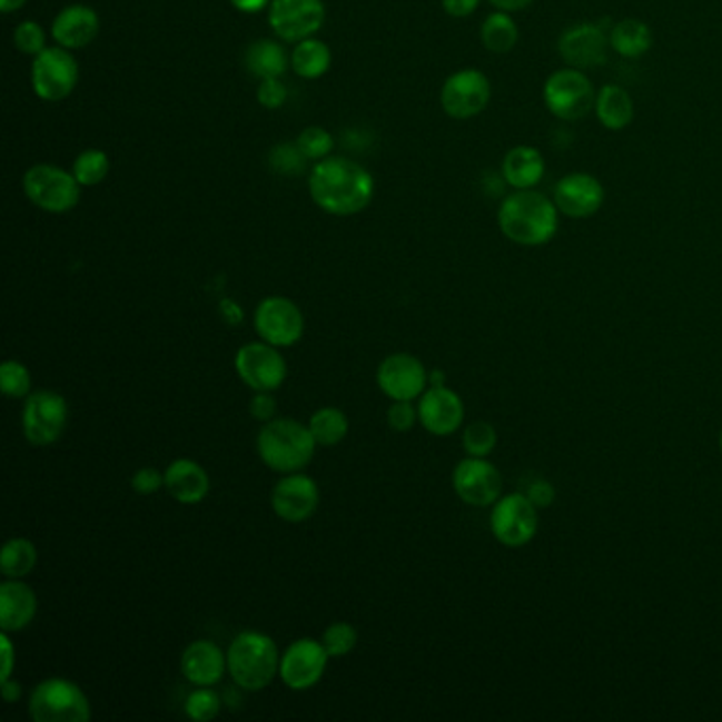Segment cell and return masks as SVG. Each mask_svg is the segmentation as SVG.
I'll return each mask as SVG.
<instances>
[{
  "label": "cell",
  "instance_id": "484cf974",
  "mask_svg": "<svg viewBox=\"0 0 722 722\" xmlns=\"http://www.w3.org/2000/svg\"><path fill=\"white\" fill-rule=\"evenodd\" d=\"M501 172L511 189H534L545 178L547 161L536 147L517 145L504 155Z\"/></svg>",
  "mask_w": 722,
  "mask_h": 722
},
{
  "label": "cell",
  "instance_id": "f907efd6",
  "mask_svg": "<svg viewBox=\"0 0 722 722\" xmlns=\"http://www.w3.org/2000/svg\"><path fill=\"white\" fill-rule=\"evenodd\" d=\"M229 2L240 13H259V11L269 7L271 0H229Z\"/></svg>",
  "mask_w": 722,
  "mask_h": 722
},
{
  "label": "cell",
  "instance_id": "83f0119b",
  "mask_svg": "<svg viewBox=\"0 0 722 722\" xmlns=\"http://www.w3.org/2000/svg\"><path fill=\"white\" fill-rule=\"evenodd\" d=\"M244 66L259 81H263V79H283L288 66H290V56L286 53L285 47L278 41L259 39V41L246 47Z\"/></svg>",
  "mask_w": 722,
  "mask_h": 722
},
{
  "label": "cell",
  "instance_id": "c3c4849f",
  "mask_svg": "<svg viewBox=\"0 0 722 722\" xmlns=\"http://www.w3.org/2000/svg\"><path fill=\"white\" fill-rule=\"evenodd\" d=\"M0 651H2V670H0V680L11 679L13 667H16V646L11 642V635L7 632L0 634Z\"/></svg>",
  "mask_w": 722,
  "mask_h": 722
},
{
  "label": "cell",
  "instance_id": "8992f818",
  "mask_svg": "<svg viewBox=\"0 0 722 722\" xmlns=\"http://www.w3.org/2000/svg\"><path fill=\"white\" fill-rule=\"evenodd\" d=\"M23 194L32 206L49 215L70 212L81 199V185L60 166L37 164L23 175Z\"/></svg>",
  "mask_w": 722,
  "mask_h": 722
},
{
  "label": "cell",
  "instance_id": "f546056e",
  "mask_svg": "<svg viewBox=\"0 0 722 722\" xmlns=\"http://www.w3.org/2000/svg\"><path fill=\"white\" fill-rule=\"evenodd\" d=\"M330 62H333V58H330L328 44L323 43L320 39H314V37H309L306 41H299L290 53V70L307 81H314V79H320L323 75H327Z\"/></svg>",
  "mask_w": 722,
  "mask_h": 722
},
{
  "label": "cell",
  "instance_id": "60d3db41",
  "mask_svg": "<svg viewBox=\"0 0 722 722\" xmlns=\"http://www.w3.org/2000/svg\"><path fill=\"white\" fill-rule=\"evenodd\" d=\"M13 44L23 56L37 58L43 49H47V34H44L41 23L32 22V20L20 23L13 32Z\"/></svg>",
  "mask_w": 722,
  "mask_h": 722
},
{
  "label": "cell",
  "instance_id": "e575fe53",
  "mask_svg": "<svg viewBox=\"0 0 722 722\" xmlns=\"http://www.w3.org/2000/svg\"><path fill=\"white\" fill-rule=\"evenodd\" d=\"M498 443V435H496V428L487 422H473L464 428V435H462V447L468 456H475V458H487L494 447Z\"/></svg>",
  "mask_w": 722,
  "mask_h": 722
},
{
  "label": "cell",
  "instance_id": "e0dca14e",
  "mask_svg": "<svg viewBox=\"0 0 722 722\" xmlns=\"http://www.w3.org/2000/svg\"><path fill=\"white\" fill-rule=\"evenodd\" d=\"M271 511L286 524H304L320 504V487L306 473H288L274 485Z\"/></svg>",
  "mask_w": 722,
  "mask_h": 722
},
{
  "label": "cell",
  "instance_id": "4fadbf2b",
  "mask_svg": "<svg viewBox=\"0 0 722 722\" xmlns=\"http://www.w3.org/2000/svg\"><path fill=\"white\" fill-rule=\"evenodd\" d=\"M327 18L323 0H271L267 22L271 32L285 43H299L314 37Z\"/></svg>",
  "mask_w": 722,
  "mask_h": 722
},
{
  "label": "cell",
  "instance_id": "603a6c76",
  "mask_svg": "<svg viewBox=\"0 0 722 722\" xmlns=\"http://www.w3.org/2000/svg\"><path fill=\"white\" fill-rule=\"evenodd\" d=\"M100 34V18L88 4H68L51 23L53 41L65 49H83Z\"/></svg>",
  "mask_w": 722,
  "mask_h": 722
},
{
  "label": "cell",
  "instance_id": "f1b7e54d",
  "mask_svg": "<svg viewBox=\"0 0 722 722\" xmlns=\"http://www.w3.org/2000/svg\"><path fill=\"white\" fill-rule=\"evenodd\" d=\"M609 37H611V49H614L621 58H627V60H635V58L646 56L651 51V47H653L651 26L642 22V20H634V18H627V20L614 23Z\"/></svg>",
  "mask_w": 722,
  "mask_h": 722
},
{
  "label": "cell",
  "instance_id": "cb8c5ba5",
  "mask_svg": "<svg viewBox=\"0 0 722 722\" xmlns=\"http://www.w3.org/2000/svg\"><path fill=\"white\" fill-rule=\"evenodd\" d=\"M39 611L37 593L22 578H7L0 585V630L7 634L26 630Z\"/></svg>",
  "mask_w": 722,
  "mask_h": 722
},
{
  "label": "cell",
  "instance_id": "ab89813d",
  "mask_svg": "<svg viewBox=\"0 0 722 722\" xmlns=\"http://www.w3.org/2000/svg\"><path fill=\"white\" fill-rule=\"evenodd\" d=\"M297 147L301 149V154L306 155L309 161H323L333 154L335 149V138L330 136V131L318 126L306 128L297 136Z\"/></svg>",
  "mask_w": 722,
  "mask_h": 722
},
{
  "label": "cell",
  "instance_id": "74e56055",
  "mask_svg": "<svg viewBox=\"0 0 722 722\" xmlns=\"http://www.w3.org/2000/svg\"><path fill=\"white\" fill-rule=\"evenodd\" d=\"M323 644H325V649H327L330 659L348 656L356 649V644H358V632H356V627L352 623L335 621V623H330L327 630H325Z\"/></svg>",
  "mask_w": 722,
  "mask_h": 722
},
{
  "label": "cell",
  "instance_id": "9c48e42d",
  "mask_svg": "<svg viewBox=\"0 0 722 722\" xmlns=\"http://www.w3.org/2000/svg\"><path fill=\"white\" fill-rule=\"evenodd\" d=\"M68 426V403L53 390H34L23 400V437L34 447L53 445Z\"/></svg>",
  "mask_w": 722,
  "mask_h": 722
},
{
  "label": "cell",
  "instance_id": "bcb514c9",
  "mask_svg": "<svg viewBox=\"0 0 722 722\" xmlns=\"http://www.w3.org/2000/svg\"><path fill=\"white\" fill-rule=\"evenodd\" d=\"M525 496H527L532 503L536 504L538 508H543V506H548V504H553V501H555V489H553V485L548 482L534 479V482L527 485Z\"/></svg>",
  "mask_w": 722,
  "mask_h": 722
},
{
  "label": "cell",
  "instance_id": "f5cc1de1",
  "mask_svg": "<svg viewBox=\"0 0 722 722\" xmlns=\"http://www.w3.org/2000/svg\"><path fill=\"white\" fill-rule=\"evenodd\" d=\"M28 0H0V11L2 13H16L20 11Z\"/></svg>",
  "mask_w": 722,
  "mask_h": 722
},
{
  "label": "cell",
  "instance_id": "2e32d148",
  "mask_svg": "<svg viewBox=\"0 0 722 722\" xmlns=\"http://www.w3.org/2000/svg\"><path fill=\"white\" fill-rule=\"evenodd\" d=\"M375 382L390 400H416L428 388V372L416 356L396 352L379 363Z\"/></svg>",
  "mask_w": 722,
  "mask_h": 722
},
{
  "label": "cell",
  "instance_id": "d4e9b609",
  "mask_svg": "<svg viewBox=\"0 0 722 722\" xmlns=\"http://www.w3.org/2000/svg\"><path fill=\"white\" fill-rule=\"evenodd\" d=\"M164 489L180 504H199L210 492V477L196 459L178 458L164 471Z\"/></svg>",
  "mask_w": 722,
  "mask_h": 722
},
{
  "label": "cell",
  "instance_id": "7dc6e473",
  "mask_svg": "<svg viewBox=\"0 0 722 722\" xmlns=\"http://www.w3.org/2000/svg\"><path fill=\"white\" fill-rule=\"evenodd\" d=\"M441 4L449 18L464 20V18H471L479 9L482 0H441Z\"/></svg>",
  "mask_w": 722,
  "mask_h": 722
},
{
  "label": "cell",
  "instance_id": "277c9868",
  "mask_svg": "<svg viewBox=\"0 0 722 722\" xmlns=\"http://www.w3.org/2000/svg\"><path fill=\"white\" fill-rule=\"evenodd\" d=\"M280 651L263 632H241L227 649V674L241 691L257 693L267 689L280 672Z\"/></svg>",
  "mask_w": 722,
  "mask_h": 722
},
{
  "label": "cell",
  "instance_id": "ee69618b",
  "mask_svg": "<svg viewBox=\"0 0 722 722\" xmlns=\"http://www.w3.org/2000/svg\"><path fill=\"white\" fill-rule=\"evenodd\" d=\"M131 487H133V492H138L142 496L155 494L164 487V473H159L151 466H145L131 475Z\"/></svg>",
  "mask_w": 722,
  "mask_h": 722
},
{
  "label": "cell",
  "instance_id": "7bdbcfd3",
  "mask_svg": "<svg viewBox=\"0 0 722 722\" xmlns=\"http://www.w3.org/2000/svg\"><path fill=\"white\" fill-rule=\"evenodd\" d=\"M286 98H288V88L283 83V79H263L257 88V100L263 109H283Z\"/></svg>",
  "mask_w": 722,
  "mask_h": 722
},
{
  "label": "cell",
  "instance_id": "7a4b0ae2",
  "mask_svg": "<svg viewBox=\"0 0 722 722\" xmlns=\"http://www.w3.org/2000/svg\"><path fill=\"white\" fill-rule=\"evenodd\" d=\"M498 227L506 240L520 246H543L560 229V210L536 189H515L498 208Z\"/></svg>",
  "mask_w": 722,
  "mask_h": 722
},
{
  "label": "cell",
  "instance_id": "8d00e7d4",
  "mask_svg": "<svg viewBox=\"0 0 722 722\" xmlns=\"http://www.w3.org/2000/svg\"><path fill=\"white\" fill-rule=\"evenodd\" d=\"M0 388L11 398H26L32 393V373L20 360H4L0 365Z\"/></svg>",
  "mask_w": 722,
  "mask_h": 722
},
{
  "label": "cell",
  "instance_id": "d6a6232c",
  "mask_svg": "<svg viewBox=\"0 0 722 722\" xmlns=\"http://www.w3.org/2000/svg\"><path fill=\"white\" fill-rule=\"evenodd\" d=\"M307 426H309V433L316 438V443L323 447H333V445L342 443L344 438L348 437V431H350L348 416L339 407H320L307 419Z\"/></svg>",
  "mask_w": 722,
  "mask_h": 722
},
{
  "label": "cell",
  "instance_id": "b9f144b4",
  "mask_svg": "<svg viewBox=\"0 0 722 722\" xmlns=\"http://www.w3.org/2000/svg\"><path fill=\"white\" fill-rule=\"evenodd\" d=\"M386 419L388 426L396 433H407L416 426V422H419L417 405H414V400H393V405L386 412Z\"/></svg>",
  "mask_w": 722,
  "mask_h": 722
},
{
  "label": "cell",
  "instance_id": "681fc988",
  "mask_svg": "<svg viewBox=\"0 0 722 722\" xmlns=\"http://www.w3.org/2000/svg\"><path fill=\"white\" fill-rule=\"evenodd\" d=\"M0 682H2L0 693H2V700H4V703H16V701H20V698H22V684H20L18 680L7 679L0 680Z\"/></svg>",
  "mask_w": 722,
  "mask_h": 722
},
{
  "label": "cell",
  "instance_id": "db71d44e",
  "mask_svg": "<svg viewBox=\"0 0 722 722\" xmlns=\"http://www.w3.org/2000/svg\"><path fill=\"white\" fill-rule=\"evenodd\" d=\"M721 452H722V433H721Z\"/></svg>",
  "mask_w": 722,
  "mask_h": 722
},
{
  "label": "cell",
  "instance_id": "44dd1931",
  "mask_svg": "<svg viewBox=\"0 0 722 722\" xmlns=\"http://www.w3.org/2000/svg\"><path fill=\"white\" fill-rule=\"evenodd\" d=\"M417 419L435 437H449L464 422V403L447 386H431L417 398Z\"/></svg>",
  "mask_w": 722,
  "mask_h": 722
},
{
  "label": "cell",
  "instance_id": "52a82bcc",
  "mask_svg": "<svg viewBox=\"0 0 722 722\" xmlns=\"http://www.w3.org/2000/svg\"><path fill=\"white\" fill-rule=\"evenodd\" d=\"M597 91L590 77L578 68H560L548 75L543 100L548 112L562 121H578L593 110Z\"/></svg>",
  "mask_w": 722,
  "mask_h": 722
},
{
  "label": "cell",
  "instance_id": "816d5d0a",
  "mask_svg": "<svg viewBox=\"0 0 722 722\" xmlns=\"http://www.w3.org/2000/svg\"><path fill=\"white\" fill-rule=\"evenodd\" d=\"M492 7H496L498 11H506V13H515V11H524L534 0H489Z\"/></svg>",
  "mask_w": 722,
  "mask_h": 722
},
{
  "label": "cell",
  "instance_id": "1f68e13d",
  "mask_svg": "<svg viewBox=\"0 0 722 722\" xmlns=\"http://www.w3.org/2000/svg\"><path fill=\"white\" fill-rule=\"evenodd\" d=\"M39 551L28 538H9L0 553V572L4 578H23L37 568Z\"/></svg>",
  "mask_w": 722,
  "mask_h": 722
},
{
  "label": "cell",
  "instance_id": "d6986e66",
  "mask_svg": "<svg viewBox=\"0 0 722 722\" xmlns=\"http://www.w3.org/2000/svg\"><path fill=\"white\" fill-rule=\"evenodd\" d=\"M606 191L600 178L590 172H572L557 180L553 189V201L560 215L568 219H590L604 206Z\"/></svg>",
  "mask_w": 722,
  "mask_h": 722
},
{
  "label": "cell",
  "instance_id": "f6af8a7d",
  "mask_svg": "<svg viewBox=\"0 0 722 722\" xmlns=\"http://www.w3.org/2000/svg\"><path fill=\"white\" fill-rule=\"evenodd\" d=\"M248 412H250V416L255 417L257 422H263V424L274 419L276 412H278L274 393H255L250 405H248Z\"/></svg>",
  "mask_w": 722,
  "mask_h": 722
},
{
  "label": "cell",
  "instance_id": "ac0fdd59",
  "mask_svg": "<svg viewBox=\"0 0 722 722\" xmlns=\"http://www.w3.org/2000/svg\"><path fill=\"white\" fill-rule=\"evenodd\" d=\"M452 483L459 501L471 506H492L503 492L501 471L492 462L475 456L459 459Z\"/></svg>",
  "mask_w": 722,
  "mask_h": 722
},
{
  "label": "cell",
  "instance_id": "d590c367",
  "mask_svg": "<svg viewBox=\"0 0 722 722\" xmlns=\"http://www.w3.org/2000/svg\"><path fill=\"white\" fill-rule=\"evenodd\" d=\"M220 708H222V700L217 691H212V686H197L196 691H191L185 701L187 716L197 722L217 719Z\"/></svg>",
  "mask_w": 722,
  "mask_h": 722
},
{
  "label": "cell",
  "instance_id": "ffe728a7",
  "mask_svg": "<svg viewBox=\"0 0 722 722\" xmlns=\"http://www.w3.org/2000/svg\"><path fill=\"white\" fill-rule=\"evenodd\" d=\"M611 37L597 23H576L562 32L557 41L560 58L570 68L587 70L602 66L609 58Z\"/></svg>",
  "mask_w": 722,
  "mask_h": 722
},
{
  "label": "cell",
  "instance_id": "5b68a950",
  "mask_svg": "<svg viewBox=\"0 0 722 722\" xmlns=\"http://www.w3.org/2000/svg\"><path fill=\"white\" fill-rule=\"evenodd\" d=\"M28 716L34 722H88L91 703L77 682L47 679L32 689Z\"/></svg>",
  "mask_w": 722,
  "mask_h": 722
},
{
  "label": "cell",
  "instance_id": "4316f807",
  "mask_svg": "<svg viewBox=\"0 0 722 722\" xmlns=\"http://www.w3.org/2000/svg\"><path fill=\"white\" fill-rule=\"evenodd\" d=\"M595 117L611 131H621L632 126L635 117V105L632 93L621 86L609 83L595 96Z\"/></svg>",
  "mask_w": 722,
  "mask_h": 722
},
{
  "label": "cell",
  "instance_id": "7c38bea8",
  "mask_svg": "<svg viewBox=\"0 0 722 722\" xmlns=\"http://www.w3.org/2000/svg\"><path fill=\"white\" fill-rule=\"evenodd\" d=\"M492 83L479 68H462L449 75L441 88V109L456 121H466L487 109Z\"/></svg>",
  "mask_w": 722,
  "mask_h": 722
},
{
  "label": "cell",
  "instance_id": "9a60e30c",
  "mask_svg": "<svg viewBox=\"0 0 722 722\" xmlns=\"http://www.w3.org/2000/svg\"><path fill=\"white\" fill-rule=\"evenodd\" d=\"M328 659L330 656L323 640L299 637L288 644L285 653L280 655L278 676L290 691H307L325 676Z\"/></svg>",
  "mask_w": 722,
  "mask_h": 722
},
{
  "label": "cell",
  "instance_id": "6da1fadb",
  "mask_svg": "<svg viewBox=\"0 0 722 722\" xmlns=\"http://www.w3.org/2000/svg\"><path fill=\"white\" fill-rule=\"evenodd\" d=\"M307 185L314 204L330 217H354L363 212L375 196L373 176L348 157L316 161Z\"/></svg>",
  "mask_w": 722,
  "mask_h": 722
},
{
  "label": "cell",
  "instance_id": "f35d334b",
  "mask_svg": "<svg viewBox=\"0 0 722 722\" xmlns=\"http://www.w3.org/2000/svg\"><path fill=\"white\" fill-rule=\"evenodd\" d=\"M306 155L301 154V149L297 147V142H283L276 145L269 154V166L276 175L283 176H301L306 172L307 168Z\"/></svg>",
  "mask_w": 722,
  "mask_h": 722
},
{
  "label": "cell",
  "instance_id": "8fae6325",
  "mask_svg": "<svg viewBox=\"0 0 722 722\" xmlns=\"http://www.w3.org/2000/svg\"><path fill=\"white\" fill-rule=\"evenodd\" d=\"M236 373L253 393H276L286 382L288 365L280 348L267 342L244 344L236 354Z\"/></svg>",
  "mask_w": 722,
  "mask_h": 722
},
{
  "label": "cell",
  "instance_id": "30bf717a",
  "mask_svg": "<svg viewBox=\"0 0 722 722\" xmlns=\"http://www.w3.org/2000/svg\"><path fill=\"white\" fill-rule=\"evenodd\" d=\"M253 325L263 342L276 348H290L306 333V316L301 307L288 297L271 295L261 299L259 306L255 307Z\"/></svg>",
  "mask_w": 722,
  "mask_h": 722
},
{
  "label": "cell",
  "instance_id": "836d02e7",
  "mask_svg": "<svg viewBox=\"0 0 722 722\" xmlns=\"http://www.w3.org/2000/svg\"><path fill=\"white\" fill-rule=\"evenodd\" d=\"M110 172L109 155L100 149H86L77 155L72 164V175L79 180L81 187H96L100 185Z\"/></svg>",
  "mask_w": 722,
  "mask_h": 722
},
{
  "label": "cell",
  "instance_id": "ba28073f",
  "mask_svg": "<svg viewBox=\"0 0 722 722\" xmlns=\"http://www.w3.org/2000/svg\"><path fill=\"white\" fill-rule=\"evenodd\" d=\"M30 83L43 102H62L79 83V62L65 47H47L32 58Z\"/></svg>",
  "mask_w": 722,
  "mask_h": 722
},
{
  "label": "cell",
  "instance_id": "5bb4252c",
  "mask_svg": "<svg viewBox=\"0 0 722 722\" xmlns=\"http://www.w3.org/2000/svg\"><path fill=\"white\" fill-rule=\"evenodd\" d=\"M489 525L504 547H524L538 532V506L525 494H508L494 503Z\"/></svg>",
  "mask_w": 722,
  "mask_h": 722
},
{
  "label": "cell",
  "instance_id": "3957f363",
  "mask_svg": "<svg viewBox=\"0 0 722 722\" xmlns=\"http://www.w3.org/2000/svg\"><path fill=\"white\" fill-rule=\"evenodd\" d=\"M316 438L309 426L293 417H274L265 422L257 435V452L267 468L288 475L299 473L316 454Z\"/></svg>",
  "mask_w": 722,
  "mask_h": 722
},
{
  "label": "cell",
  "instance_id": "4dcf8cb0",
  "mask_svg": "<svg viewBox=\"0 0 722 722\" xmlns=\"http://www.w3.org/2000/svg\"><path fill=\"white\" fill-rule=\"evenodd\" d=\"M520 41V26L506 11L489 13L482 23V43L489 53L504 56L515 49Z\"/></svg>",
  "mask_w": 722,
  "mask_h": 722
},
{
  "label": "cell",
  "instance_id": "7402d4cb",
  "mask_svg": "<svg viewBox=\"0 0 722 722\" xmlns=\"http://www.w3.org/2000/svg\"><path fill=\"white\" fill-rule=\"evenodd\" d=\"M180 672L194 686H215L227 672V653L212 640H196L182 651Z\"/></svg>",
  "mask_w": 722,
  "mask_h": 722
}]
</instances>
